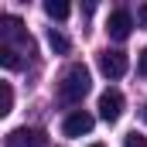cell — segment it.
<instances>
[{
	"label": "cell",
	"mask_w": 147,
	"mask_h": 147,
	"mask_svg": "<svg viewBox=\"0 0 147 147\" xmlns=\"http://www.w3.org/2000/svg\"><path fill=\"white\" fill-rule=\"evenodd\" d=\"M89 89H92L89 69H86V65H72L69 72L62 75V82H58V99L72 106V103H82V99H86Z\"/></svg>",
	"instance_id": "6da1fadb"
},
{
	"label": "cell",
	"mask_w": 147,
	"mask_h": 147,
	"mask_svg": "<svg viewBox=\"0 0 147 147\" xmlns=\"http://www.w3.org/2000/svg\"><path fill=\"white\" fill-rule=\"evenodd\" d=\"M0 38H3V45H10V48H14V41L31 48V38L24 31V21L14 17V14H3V17H0Z\"/></svg>",
	"instance_id": "7a4b0ae2"
},
{
	"label": "cell",
	"mask_w": 147,
	"mask_h": 147,
	"mask_svg": "<svg viewBox=\"0 0 147 147\" xmlns=\"http://www.w3.org/2000/svg\"><path fill=\"white\" fill-rule=\"evenodd\" d=\"M127 69H130V62H127L123 51H116V48L110 51V48H106V51L99 55V72L106 75V79H123Z\"/></svg>",
	"instance_id": "3957f363"
},
{
	"label": "cell",
	"mask_w": 147,
	"mask_h": 147,
	"mask_svg": "<svg viewBox=\"0 0 147 147\" xmlns=\"http://www.w3.org/2000/svg\"><path fill=\"white\" fill-rule=\"evenodd\" d=\"M3 147H45V134L34 127H17L3 137Z\"/></svg>",
	"instance_id": "277c9868"
},
{
	"label": "cell",
	"mask_w": 147,
	"mask_h": 147,
	"mask_svg": "<svg viewBox=\"0 0 147 147\" xmlns=\"http://www.w3.org/2000/svg\"><path fill=\"white\" fill-rule=\"evenodd\" d=\"M99 116H103L106 123H116V120L123 116V92H120V89H106V92L99 96Z\"/></svg>",
	"instance_id": "5b68a950"
},
{
	"label": "cell",
	"mask_w": 147,
	"mask_h": 147,
	"mask_svg": "<svg viewBox=\"0 0 147 147\" xmlns=\"http://www.w3.org/2000/svg\"><path fill=\"white\" fill-rule=\"evenodd\" d=\"M134 31V17H130V10H113L110 21H106V34L113 41H127Z\"/></svg>",
	"instance_id": "8992f818"
},
{
	"label": "cell",
	"mask_w": 147,
	"mask_h": 147,
	"mask_svg": "<svg viewBox=\"0 0 147 147\" xmlns=\"http://www.w3.org/2000/svg\"><path fill=\"white\" fill-rule=\"evenodd\" d=\"M89 130H92V113H86V110H72L65 116V123H62V134L65 137H82Z\"/></svg>",
	"instance_id": "52a82bcc"
},
{
	"label": "cell",
	"mask_w": 147,
	"mask_h": 147,
	"mask_svg": "<svg viewBox=\"0 0 147 147\" xmlns=\"http://www.w3.org/2000/svg\"><path fill=\"white\" fill-rule=\"evenodd\" d=\"M45 14H48L51 21H65V17L72 14V7H69L65 0H48V3H45Z\"/></svg>",
	"instance_id": "ba28073f"
},
{
	"label": "cell",
	"mask_w": 147,
	"mask_h": 147,
	"mask_svg": "<svg viewBox=\"0 0 147 147\" xmlns=\"http://www.w3.org/2000/svg\"><path fill=\"white\" fill-rule=\"evenodd\" d=\"M48 45H51L55 55H69V38L62 34V31H55V28L48 31Z\"/></svg>",
	"instance_id": "9c48e42d"
},
{
	"label": "cell",
	"mask_w": 147,
	"mask_h": 147,
	"mask_svg": "<svg viewBox=\"0 0 147 147\" xmlns=\"http://www.w3.org/2000/svg\"><path fill=\"white\" fill-rule=\"evenodd\" d=\"M10 110H14V89L10 82H0V116H7Z\"/></svg>",
	"instance_id": "30bf717a"
},
{
	"label": "cell",
	"mask_w": 147,
	"mask_h": 147,
	"mask_svg": "<svg viewBox=\"0 0 147 147\" xmlns=\"http://www.w3.org/2000/svg\"><path fill=\"white\" fill-rule=\"evenodd\" d=\"M0 62H3V69H21V58H17V48L3 45V48H0Z\"/></svg>",
	"instance_id": "8fae6325"
},
{
	"label": "cell",
	"mask_w": 147,
	"mask_h": 147,
	"mask_svg": "<svg viewBox=\"0 0 147 147\" xmlns=\"http://www.w3.org/2000/svg\"><path fill=\"white\" fill-rule=\"evenodd\" d=\"M123 147H147V137L134 130V134H127V137H123Z\"/></svg>",
	"instance_id": "7c38bea8"
},
{
	"label": "cell",
	"mask_w": 147,
	"mask_h": 147,
	"mask_svg": "<svg viewBox=\"0 0 147 147\" xmlns=\"http://www.w3.org/2000/svg\"><path fill=\"white\" fill-rule=\"evenodd\" d=\"M137 72H140V75H147V48L140 51V58H137Z\"/></svg>",
	"instance_id": "4fadbf2b"
},
{
	"label": "cell",
	"mask_w": 147,
	"mask_h": 147,
	"mask_svg": "<svg viewBox=\"0 0 147 147\" xmlns=\"http://www.w3.org/2000/svg\"><path fill=\"white\" fill-rule=\"evenodd\" d=\"M137 21H140V24H147V3L140 7V10H137Z\"/></svg>",
	"instance_id": "5bb4252c"
},
{
	"label": "cell",
	"mask_w": 147,
	"mask_h": 147,
	"mask_svg": "<svg viewBox=\"0 0 147 147\" xmlns=\"http://www.w3.org/2000/svg\"><path fill=\"white\" fill-rule=\"evenodd\" d=\"M144 120H147V106H144Z\"/></svg>",
	"instance_id": "9a60e30c"
},
{
	"label": "cell",
	"mask_w": 147,
	"mask_h": 147,
	"mask_svg": "<svg viewBox=\"0 0 147 147\" xmlns=\"http://www.w3.org/2000/svg\"><path fill=\"white\" fill-rule=\"evenodd\" d=\"M92 147H103V144H92Z\"/></svg>",
	"instance_id": "2e32d148"
}]
</instances>
